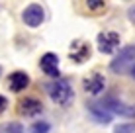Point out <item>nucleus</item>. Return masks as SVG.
Returning a JSON list of instances; mask_svg holds the SVG:
<instances>
[{"mask_svg":"<svg viewBox=\"0 0 135 133\" xmlns=\"http://www.w3.org/2000/svg\"><path fill=\"white\" fill-rule=\"evenodd\" d=\"M47 92L51 96V100L59 106H67L73 100V88L67 80H55L51 84H47Z\"/></svg>","mask_w":135,"mask_h":133,"instance_id":"f257e3e1","label":"nucleus"},{"mask_svg":"<svg viewBox=\"0 0 135 133\" xmlns=\"http://www.w3.org/2000/svg\"><path fill=\"white\" fill-rule=\"evenodd\" d=\"M133 65H135V45H127V47H123L118 57L110 63V68L114 72H118V75H123V72L129 71Z\"/></svg>","mask_w":135,"mask_h":133,"instance_id":"f03ea898","label":"nucleus"},{"mask_svg":"<svg viewBox=\"0 0 135 133\" xmlns=\"http://www.w3.org/2000/svg\"><path fill=\"white\" fill-rule=\"evenodd\" d=\"M119 47V35L115 31H102L98 35V51L100 53H114Z\"/></svg>","mask_w":135,"mask_h":133,"instance_id":"7ed1b4c3","label":"nucleus"},{"mask_svg":"<svg viewBox=\"0 0 135 133\" xmlns=\"http://www.w3.org/2000/svg\"><path fill=\"white\" fill-rule=\"evenodd\" d=\"M22 20L30 27H37L45 20V12H43V8H41L39 4H30L24 10V14H22Z\"/></svg>","mask_w":135,"mask_h":133,"instance_id":"20e7f679","label":"nucleus"},{"mask_svg":"<svg viewBox=\"0 0 135 133\" xmlns=\"http://www.w3.org/2000/svg\"><path fill=\"white\" fill-rule=\"evenodd\" d=\"M39 67L51 78H59V75H61V72H59V57L55 53H45L43 57H41V61H39Z\"/></svg>","mask_w":135,"mask_h":133,"instance_id":"39448f33","label":"nucleus"},{"mask_svg":"<svg viewBox=\"0 0 135 133\" xmlns=\"http://www.w3.org/2000/svg\"><path fill=\"white\" fill-rule=\"evenodd\" d=\"M82 86H84V90H86V94H100L102 90H104V86H106V80H104V76L100 75V72H92L88 78L82 80Z\"/></svg>","mask_w":135,"mask_h":133,"instance_id":"423d86ee","label":"nucleus"},{"mask_svg":"<svg viewBox=\"0 0 135 133\" xmlns=\"http://www.w3.org/2000/svg\"><path fill=\"white\" fill-rule=\"evenodd\" d=\"M27 86H30V76H27V72H24V71H16V72H12V75L8 76V88H10L12 92H22Z\"/></svg>","mask_w":135,"mask_h":133,"instance_id":"0eeeda50","label":"nucleus"},{"mask_svg":"<svg viewBox=\"0 0 135 133\" xmlns=\"http://www.w3.org/2000/svg\"><path fill=\"white\" fill-rule=\"evenodd\" d=\"M41 110H43V106L35 98H22L18 102V112L22 116H37V114H41Z\"/></svg>","mask_w":135,"mask_h":133,"instance_id":"6e6552de","label":"nucleus"},{"mask_svg":"<svg viewBox=\"0 0 135 133\" xmlns=\"http://www.w3.org/2000/svg\"><path fill=\"white\" fill-rule=\"evenodd\" d=\"M90 57V45H86L84 41H74L71 45V59L74 63H84Z\"/></svg>","mask_w":135,"mask_h":133,"instance_id":"1a4fd4ad","label":"nucleus"},{"mask_svg":"<svg viewBox=\"0 0 135 133\" xmlns=\"http://www.w3.org/2000/svg\"><path fill=\"white\" fill-rule=\"evenodd\" d=\"M106 108L110 110V112H115V114H119V116H135V106H125V104L122 102H118L115 98H108L106 102H102Z\"/></svg>","mask_w":135,"mask_h":133,"instance_id":"9d476101","label":"nucleus"},{"mask_svg":"<svg viewBox=\"0 0 135 133\" xmlns=\"http://www.w3.org/2000/svg\"><path fill=\"white\" fill-rule=\"evenodd\" d=\"M90 112L98 120V123H110V120H112V112L104 104H90Z\"/></svg>","mask_w":135,"mask_h":133,"instance_id":"9b49d317","label":"nucleus"},{"mask_svg":"<svg viewBox=\"0 0 135 133\" xmlns=\"http://www.w3.org/2000/svg\"><path fill=\"white\" fill-rule=\"evenodd\" d=\"M86 6L92 14H102L106 10V0H86Z\"/></svg>","mask_w":135,"mask_h":133,"instance_id":"f8f14e48","label":"nucleus"},{"mask_svg":"<svg viewBox=\"0 0 135 133\" xmlns=\"http://www.w3.org/2000/svg\"><path fill=\"white\" fill-rule=\"evenodd\" d=\"M0 133H24V127H22V123L18 121H10L8 125H4Z\"/></svg>","mask_w":135,"mask_h":133,"instance_id":"ddd939ff","label":"nucleus"},{"mask_svg":"<svg viewBox=\"0 0 135 133\" xmlns=\"http://www.w3.org/2000/svg\"><path fill=\"white\" fill-rule=\"evenodd\" d=\"M49 129H51V125L47 121H35L30 127V133H49Z\"/></svg>","mask_w":135,"mask_h":133,"instance_id":"4468645a","label":"nucleus"},{"mask_svg":"<svg viewBox=\"0 0 135 133\" xmlns=\"http://www.w3.org/2000/svg\"><path fill=\"white\" fill-rule=\"evenodd\" d=\"M115 133H135V123H123L114 129Z\"/></svg>","mask_w":135,"mask_h":133,"instance_id":"2eb2a0df","label":"nucleus"},{"mask_svg":"<svg viewBox=\"0 0 135 133\" xmlns=\"http://www.w3.org/2000/svg\"><path fill=\"white\" fill-rule=\"evenodd\" d=\"M6 108H8V100L4 98V96H0V114L6 112Z\"/></svg>","mask_w":135,"mask_h":133,"instance_id":"dca6fc26","label":"nucleus"},{"mask_svg":"<svg viewBox=\"0 0 135 133\" xmlns=\"http://www.w3.org/2000/svg\"><path fill=\"white\" fill-rule=\"evenodd\" d=\"M129 20L135 24V8H131V10H129Z\"/></svg>","mask_w":135,"mask_h":133,"instance_id":"f3484780","label":"nucleus"},{"mask_svg":"<svg viewBox=\"0 0 135 133\" xmlns=\"http://www.w3.org/2000/svg\"><path fill=\"white\" fill-rule=\"evenodd\" d=\"M131 76H133V78H135V65L131 67Z\"/></svg>","mask_w":135,"mask_h":133,"instance_id":"a211bd4d","label":"nucleus"}]
</instances>
